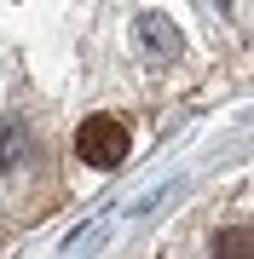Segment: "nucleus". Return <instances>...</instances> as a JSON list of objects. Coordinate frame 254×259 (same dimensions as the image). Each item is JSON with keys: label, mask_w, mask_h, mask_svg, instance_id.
Here are the masks:
<instances>
[{"label": "nucleus", "mask_w": 254, "mask_h": 259, "mask_svg": "<svg viewBox=\"0 0 254 259\" xmlns=\"http://www.w3.org/2000/svg\"><path fill=\"white\" fill-rule=\"evenodd\" d=\"M133 29H139V47L151 52L156 64H173V58L185 52V35H179L173 18H162V12H139V23H133Z\"/></svg>", "instance_id": "nucleus-3"}, {"label": "nucleus", "mask_w": 254, "mask_h": 259, "mask_svg": "<svg viewBox=\"0 0 254 259\" xmlns=\"http://www.w3.org/2000/svg\"><path fill=\"white\" fill-rule=\"evenodd\" d=\"M127 121L122 115H87L76 127V156L93 167V173H110V167L127 161Z\"/></svg>", "instance_id": "nucleus-1"}, {"label": "nucleus", "mask_w": 254, "mask_h": 259, "mask_svg": "<svg viewBox=\"0 0 254 259\" xmlns=\"http://www.w3.org/2000/svg\"><path fill=\"white\" fill-rule=\"evenodd\" d=\"M29 156H35L29 121L23 115H6V121H0V173H6L12 185H23V179H29Z\"/></svg>", "instance_id": "nucleus-2"}, {"label": "nucleus", "mask_w": 254, "mask_h": 259, "mask_svg": "<svg viewBox=\"0 0 254 259\" xmlns=\"http://www.w3.org/2000/svg\"><path fill=\"white\" fill-rule=\"evenodd\" d=\"M214 259H254V231L248 225H226L214 236Z\"/></svg>", "instance_id": "nucleus-4"}]
</instances>
